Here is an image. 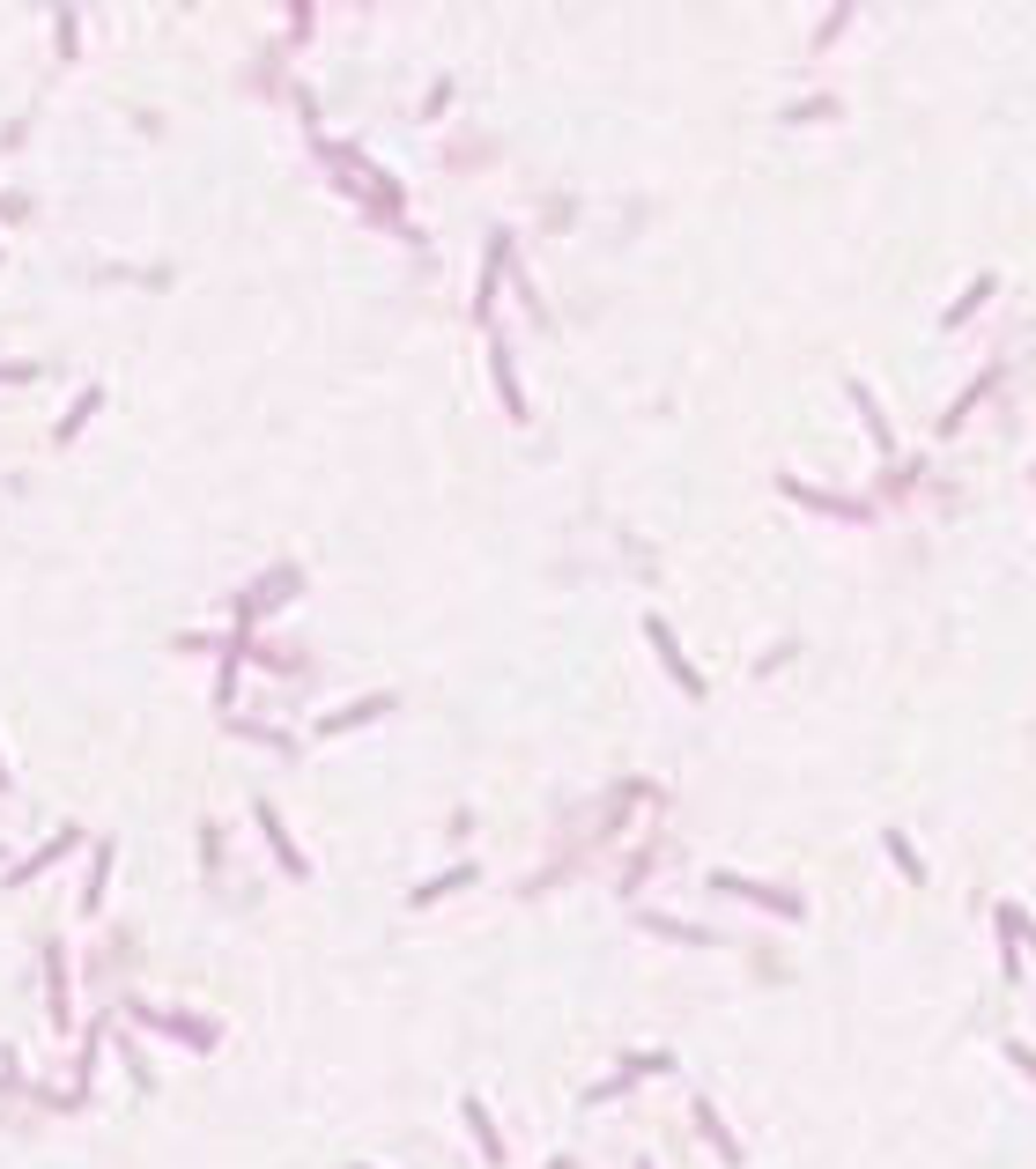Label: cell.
<instances>
[{"label":"cell","mask_w":1036,"mask_h":1169,"mask_svg":"<svg viewBox=\"0 0 1036 1169\" xmlns=\"http://www.w3.org/2000/svg\"><path fill=\"white\" fill-rule=\"evenodd\" d=\"M645 630H652L659 659H667V674H674V682H682V696H704V682H696V667L682 659V645H674V637H667V622H645Z\"/></svg>","instance_id":"cell-1"},{"label":"cell","mask_w":1036,"mask_h":1169,"mask_svg":"<svg viewBox=\"0 0 1036 1169\" xmlns=\"http://www.w3.org/2000/svg\"><path fill=\"white\" fill-rule=\"evenodd\" d=\"M134 1022H148V1029H178L185 1044H215V1022H185V1014H163V1007H134Z\"/></svg>","instance_id":"cell-2"},{"label":"cell","mask_w":1036,"mask_h":1169,"mask_svg":"<svg viewBox=\"0 0 1036 1169\" xmlns=\"http://www.w3.org/2000/svg\"><path fill=\"white\" fill-rule=\"evenodd\" d=\"M719 889L748 896V903H763V911H785V918H800V896H785V889H756V881H733V874H719Z\"/></svg>","instance_id":"cell-3"},{"label":"cell","mask_w":1036,"mask_h":1169,"mask_svg":"<svg viewBox=\"0 0 1036 1169\" xmlns=\"http://www.w3.org/2000/svg\"><path fill=\"white\" fill-rule=\"evenodd\" d=\"M74 844H82V829H60V837H52V844H45V852H37V859H23V866H15V874H8V881H30L37 866H52L60 852H74Z\"/></svg>","instance_id":"cell-4"},{"label":"cell","mask_w":1036,"mask_h":1169,"mask_svg":"<svg viewBox=\"0 0 1036 1169\" xmlns=\"http://www.w3.org/2000/svg\"><path fill=\"white\" fill-rule=\"evenodd\" d=\"M259 829H267V837H274V852H281V866H289V874H304V859H296V844H289V829H281V822H274V807H267V800H259Z\"/></svg>","instance_id":"cell-5"},{"label":"cell","mask_w":1036,"mask_h":1169,"mask_svg":"<svg viewBox=\"0 0 1036 1169\" xmlns=\"http://www.w3.org/2000/svg\"><path fill=\"white\" fill-rule=\"evenodd\" d=\"M459 1110H466V1125H474V1140H481V1155H488V1162H496V1155H503V1140H496V1125H488V1110H481L474 1096H466Z\"/></svg>","instance_id":"cell-6"},{"label":"cell","mask_w":1036,"mask_h":1169,"mask_svg":"<svg viewBox=\"0 0 1036 1169\" xmlns=\"http://www.w3.org/2000/svg\"><path fill=\"white\" fill-rule=\"evenodd\" d=\"M488 363H496V385H503V407H511V414H526V400H519V378H511V348H488Z\"/></svg>","instance_id":"cell-7"},{"label":"cell","mask_w":1036,"mask_h":1169,"mask_svg":"<svg viewBox=\"0 0 1036 1169\" xmlns=\"http://www.w3.org/2000/svg\"><path fill=\"white\" fill-rule=\"evenodd\" d=\"M97 407H104V385H89L82 400H74V407L60 414V444H67V437H74V429H82V422H89V414H97Z\"/></svg>","instance_id":"cell-8"},{"label":"cell","mask_w":1036,"mask_h":1169,"mask_svg":"<svg viewBox=\"0 0 1036 1169\" xmlns=\"http://www.w3.org/2000/svg\"><path fill=\"white\" fill-rule=\"evenodd\" d=\"M45 977H52V1022H67V977H60V948L45 955Z\"/></svg>","instance_id":"cell-9"},{"label":"cell","mask_w":1036,"mask_h":1169,"mask_svg":"<svg viewBox=\"0 0 1036 1169\" xmlns=\"http://www.w3.org/2000/svg\"><path fill=\"white\" fill-rule=\"evenodd\" d=\"M852 407L866 414V429H874V444H889V422H881V407L866 400V385H852Z\"/></svg>","instance_id":"cell-10"},{"label":"cell","mask_w":1036,"mask_h":1169,"mask_svg":"<svg viewBox=\"0 0 1036 1169\" xmlns=\"http://www.w3.org/2000/svg\"><path fill=\"white\" fill-rule=\"evenodd\" d=\"M466 874H474V866H451V874H437V881H429V889H414V903H437L444 889H459Z\"/></svg>","instance_id":"cell-11"},{"label":"cell","mask_w":1036,"mask_h":1169,"mask_svg":"<svg viewBox=\"0 0 1036 1169\" xmlns=\"http://www.w3.org/2000/svg\"><path fill=\"white\" fill-rule=\"evenodd\" d=\"M881 844H889V859H896V866H903V874H911V881H926V866H918V859H911V844H903V837H896V829H889V837H881Z\"/></svg>","instance_id":"cell-12"},{"label":"cell","mask_w":1036,"mask_h":1169,"mask_svg":"<svg viewBox=\"0 0 1036 1169\" xmlns=\"http://www.w3.org/2000/svg\"><path fill=\"white\" fill-rule=\"evenodd\" d=\"M0 378H30V363H0Z\"/></svg>","instance_id":"cell-13"},{"label":"cell","mask_w":1036,"mask_h":1169,"mask_svg":"<svg viewBox=\"0 0 1036 1169\" xmlns=\"http://www.w3.org/2000/svg\"><path fill=\"white\" fill-rule=\"evenodd\" d=\"M0 785H8V770H0Z\"/></svg>","instance_id":"cell-14"}]
</instances>
